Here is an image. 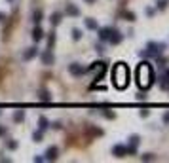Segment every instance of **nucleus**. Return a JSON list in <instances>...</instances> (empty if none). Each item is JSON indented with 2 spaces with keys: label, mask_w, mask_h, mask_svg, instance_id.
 Masks as SVG:
<instances>
[{
  "label": "nucleus",
  "mask_w": 169,
  "mask_h": 163,
  "mask_svg": "<svg viewBox=\"0 0 169 163\" xmlns=\"http://www.w3.org/2000/svg\"><path fill=\"white\" fill-rule=\"evenodd\" d=\"M135 78H137V85L141 89H148L152 84H154V70H152V65L142 61L139 63V67L135 70Z\"/></svg>",
  "instance_id": "f257e3e1"
},
{
  "label": "nucleus",
  "mask_w": 169,
  "mask_h": 163,
  "mask_svg": "<svg viewBox=\"0 0 169 163\" xmlns=\"http://www.w3.org/2000/svg\"><path fill=\"white\" fill-rule=\"evenodd\" d=\"M112 84L118 89H125L129 85V67L125 63H116L112 68Z\"/></svg>",
  "instance_id": "f03ea898"
},
{
  "label": "nucleus",
  "mask_w": 169,
  "mask_h": 163,
  "mask_svg": "<svg viewBox=\"0 0 169 163\" xmlns=\"http://www.w3.org/2000/svg\"><path fill=\"white\" fill-rule=\"evenodd\" d=\"M163 49H165V46H163V44L148 42L146 44V49H141L139 55H141V57H162Z\"/></svg>",
  "instance_id": "7ed1b4c3"
},
{
  "label": "nucleus",
  "mask_w": 169,
  "mask_h": 163,
  "mask_svg": "<svg viewBox=\"0 0 169 163\" xmlns=\"http://www.w3.org/2000/svg\"><path fill=\"white\" fill-rule=\"evenodd\" d=\"M53 61H55V57H53V51L49 48H46V51L42 53V63L46 65V67H52L53 65Z\"/></svg>",
  "instance_id": "20e7f679"
},
{
  "label": "nucleus",
  "mask_w": 169,
  "mask_h": 163,
  "mask_svg": "<svg viewBox=\"0 0 169 163\" xmlns=\"http://www.w3.org/2000/svg\"><path fill=\"white\" fill-rule=\"evenodd\" d=\"M122 40H124V34H122L120 30L112 29V32H110V36H108V42H110L112 46H116V44H120Z\"/></svg>",
  "instance_id": "39448f33"
},
{
  "label": "nucleus",
  "mask_w": 169,
  "mask_h": 163,
  "mask_svg": "<svg viewBox=\"0 0 169 163\" xmlns=\"http://www.w3.org/2000/svg\"><path fill=\"white\" fill-rule=\"evenodd\" d=\"M57 156H59L57 146H49L48 152H46V157H44V159H46V161H55V159H57Z\"/></svg>",
  "instance_id": "423d86ee"
},
{
  "label": "nucleus",
  "mask_w": 169,
  "mask_h": 163,
  "mask_svg": "<svg viewBox=\"0 0 169 163\" xmlns=\"http://www.w3.org/2000/svg\"><path fill=\"white\" fill-rule=\"evenodd\" d=\"M69 72L72 76H82L86 72V68L82 67V65H78V63H72V65H69Z\"/></svg>",
  "instance_id": "0eeeda50"
},
{
  "label": "nucleus",
  "mask_w": 169,
  "mask_h": 163,
  "mask_svg": "<svg viewBox=\"0 0 169 163\" xmlns=\"http://www.w3.org/2000/svg\"><path fill=\"white\" fill-rule=\"evenodd\" d=\"M97 30H99V40H101V42H108L112 27H103V29H97Z\"/></svg>",
  "instance_id": "6e6552de"
},
{
  "label": "nucleus",
  "mask_w": 169,
  "mask_h": 163,
  "mask_svg": "<svg viewBox=\"0 0 169 163\" xmlns=\"http://www.w3.org/2000/svg\"><path fill=\"white\" fill-rule=\"evenodd\" d=\"M112 156H116V157H124L127 156V148L124 144H116L114 148H112Z\"/></svg>",
  "instance_id": "1a4fd4ad"
},
{
  "label": "nucleus",
  "mask_w": 169,
  "mask_h": 163,
  "mask_svg": "<svg viewBox=\"0 0 169 163\" xmlns=\"http://www.w3.org/2000/svg\"><path fill=\"white\" fill-rule=\"evenodd\" d=\"M38 55V48L36 46H32V48H29L27 51L23 53V61H30V59H34Z\"/></svg>",
  "instance_id": "9d476101"
},
{
  "label": "nucleus",
  "mask_w": 169,
  "mask_h": 163,
  "mask_svg": "<svg viewBox=\"0 0 169 163\" xmlns=\"http://www.w3.org/2000/svg\"><path fill=\"white\" fill-rule=\"evenodd\" d=\"M65 13L70 15V17H78V15H80V10H78V6H74V4H66Z\"/></svg>",
  "instance_id": "9b49d317"
},
{
  "label": "nucleus",
  "mask_w": 169,
  "mask_h": 163,
  "mask_svg": "<svg viewBox=\"0 0 169 163\" xmlns=\"http://www.w3.org/2000/svg\"><path fill=\"white\" fill-rule=\"evenodd\" d=\"M30 34H32V40H34V42H40V40L44 38V30L40 29V25H36V27L32 29V32H30Z\"/></svg>",
  "instance_id": "f8f14e48"
},
{
  "label": "nucleus",
  "mask_w": 169,
  "mask_h": 163,
  "mask_svg": "<svg viewBox=\"0 0 169 163\" xmlns=\"http://www.w3.org/2000/svg\"><path fill=\"white\" fill-rule=\"evenodd\" d=\"M48 127H49V121H48V118L40 116V120H38V129H40V131H46Z\"/></svg>",
  "instance_id": "ddd939ff"
},
{
  "label": "nucleus",
  "mask_w": 169,
  "mask_h": 163,
  "mask_svg": "<svg viewBox=\"0 0 169 163\" xmlns=\"http://www.w3.org/2000/svg\"><path fill=\"white\" fill-rule=\"evenodd\" d=\"M86 27H88L89 30H97V29H99V23H97V21H95V19H91V17H88V19H86Z\"/></svg>",
  "instance_id": "4468645a"
},
{
  "label": "nucleus",
  "mask_w": 169,
  "mask_h": 163,
  "mask_svg": "<svg viewBox=\"0 0 169 163\" xmlns=\"http://www.w3.org/2000/svg\"><path fill=\"white\" fill-rule=\"evenodd\" d=\"M12 118H13V121H17V123H21V121L25 120V112H23V110H15Z\"/></svg>",
  "instance_id": "2eb2a0df"
},
{
  "label": "nucleus",
  "mask_w": 169,
  "mask_h": 163,
  "mask_svg": "<svg viewBox=\"0 0 169 163\" xmlns=\"http://www.w3.org/2000/svg\"><path fill=\"white\" fill-rule=\"evenodd\" d=\"M38 95H40V101H46V103H49V101H52V93H49L48 89H42Z\"/></svg>",
  "instance_id": "dca6fc26"
},
{
  "label": "nucleus",
  "mask_w": 169,
  "mask_h": 163,
  "mask_svg": "<svg viewBox=\"0 0 169 163\" xmlns=\"http://www.w3.org/2000/svg\"><path fill=\"white\" fill-rule=\"evenodd\" d=\"M32 21H34V25H40V21H42V10H34L32 12Z\"/></svg>",
  "instance_id": "f3484780"
},
{
  "label": "nucleus",
  "mask_w": 169,
  "mask_h": 163,
  "mask_svg": "<svg viewBox=\"0 0 169 163\" xmlns=\"http://www.w3.org/2000/svg\"><path fill=\"white\" fill-rule=\"evenodd\" d=\"M61 19H63V13L55 12V13L52 15V19H49V21H52V25H59V23H61Z\"/></svg>",
  "instance_id": "a211bd4d"
},
{
  "label": "nucleus",
  "mask_w": 169,
  "mask_h": 163,
  "mask_svg": "<svg viewBox=\"0 0 169 163\" xmlns=\"http://www.w3.org/2000/svg\"><path fill=\"white\" fill-rule=\"evenodd\" d=\"M139 142H141V137L139 135H131L129 137V144L131 146H139Z\"/></svg>",
  "instance_id": "6ab92c4d"
},
{
  "label": "nucleus",
  "mask_w": 169,
  "mask_h": 163,
  "mask_svg": "<svg viewBox=\"0 0 169 163\" xmlns=\"http://www.w3.org/2000/svg\"><path fill=\"white\" fill-rule=\"evenodd\" d=\"M122 15H124L125 21H135V13H133V12H127V10H125V12L122 13Z\"/></svg>",
  "instance_id": "aec40b11"
},
{
  "label": "nucleus",
  "mask_w": 169,
  "mask_h": 163,
  "mask_svg": "<svg viewBox=\"0 0 169 163\" xmlns=\"http://www.w3.org/2000/svg\"><path fill=\"white\" fill-rule=\"evenodd\" d=\"M53 42H55V32H49V34H48V48H49V49L53 48Z\"/></svg>",
  "instance_id": "412c9836"
},
{
  "label": "nucleus",
  "mask_w": 169,
  "mask_h": 163,
  "mask_svg": "<svg viewBox=\"0 0 169 163\" xmlns=\"http://www.w3.org/2000/svg\"><path fill=\"white\" fill-rule=\"evenodd\" d=\"M103 116H105L106 120H114V118H116V112H112V110H105V112H103Z\"/></svg>",
  "instance_id": "4be33fe9"
},
{
  "label": "nucleus",
  "mask_w": 169,
  "mask_h": 163,
  "mask_svg": "<svg viewBox=\"0 0 169 163\" xmlns=\"http://www.w3.org/2000/svg\"><path fill=\"white\" fill-rule=\"evenodd\" d=\"M167 8V0H158L156 2V10H165Z\"/></svg>",
  "instance_id": "5701e85b"
},
{
  "label": "nucleus",
  "mask_w": 169,
  "mask_h": 163,
  "mask_svg": "<svg viewBox=\"0 0 169 163\" xmlns=\"http://www.w3.org/2000/svg\"><path fill=\"white\" fill-rule=\"evenodd\" d=\"M42 133H44V131H34V133H32V139H34V142H40V140H42Z\"/></svg>",
  "instance_id": "b1692460"
},
{
  "label": "nucleus",
  "mask_w": 169,
  "mask_h": 163,
  "mask_svg": "<svg viewBox=\"0 0 169 163\" xmlns=\"http://www.w3.org/2000/svg\"><path fill=\"white\" fill-rule=\"evenodd\" d=\"M141 159H142V161H154V159H156V156H154V154H142V156H141Z\"/></svg>",
  "instance_id": "393cba45"
},
{
  "label": "nucleus",
  "mask_w": 169,
  "mask_h": 163,
  "mask_svg": "<svg viewBox=\"0 0 169 163\" xmlns=\"http://www.w3.org/2000/svg\"><path fill=\"white\" fill-rule=\"evenodd\" d=\"M72 38L74 40H80L82 38V30L80 29H72Z\"/></svg>",
  "instance_id": "a878e982"
},
{
  "label": "nucleus",
  "mask_w": 169,
  "mask_h": 163,
  "mask_svg": "<svg viewBox=\"0 0 169 163\" xmlns=\"http://www.w3.org/2000/svg\"><path fill=\"white\" fill-rule=\"evenodd\" d=\"M17 146H19V144H17V140H10V142H8V150H15Z\"/></svg>",
  "instance_id": "bb28decb"
},
{
  "label": "nucleus",
  "mask_w": 169,
  "mask_h": 163,
  "mask_svg": "<svg viewBox=\"0 0 169 163\" xmlns=\"http://www.w3.org/2000/svg\"><path fill=\"white\" fill-rule=\"evenodd\" d=\"M139 114H141V118H148V114H150V112H148V110H141Z\"/></svg>",
  "instance_id": "cd10ccee"
},
{
  "label": "nucleus",
  "mask_w": 169,
  "mask_h": 163,
  "mask_svg": "<svg viewBox=\"0 0 169 163\" xmlns=\"http://www.w3.org/2000/svg\"><path fill=\"white\" fill-rule=\"evenodd\" d=\"M163 123H169V112H165V114H163Z\"/></svg>",
  "instance_id": "c85d7f7f"
},
{
  "label": "nucleus",
  "mask_w": 169,
  "mask_h": 163,
  "mask_svg": "<svg viewBox=\"0 0 169 163\" xmlns=\"http://www.w3.org/2000/svg\"><path fill=\"white\" fill-rule=\"evenodd\" d=\"M146 15H148V17H152V15H154V10L148 8V10H146Z\"/></svg>",
  "instance_id": "c756f323"
},
{
  "label": "nucleus",
  "mask_w": 169,
  "mask_h": 163,
  "mask_svg": "<svg viewBox=\"0 0 169 163\" xmlns=\"http://www.w3.org/2000/svg\"><path fill=\"white\" fill-rule=\"evenodd\" d=\"M4 135H6V127L0 125V137H4Z\"/></svg>",
  "instance_id": "7c9ffc66"
},
{
  "label": "nucleus",
  "mask_w": 169,
  "mask_h": 163,
  "mask_svg": "<svg viewBox=\"0 0 169 163\" xmlns=\"http://www.w3.org/2000/svg\"><path fill=\"white\" fill-rule=\"evenodd\" d=\"M2 21H6V13L0 12V23H2Z\"/></svg>",
  "instance_id": "2f4dec72"
},
{
  "label": "nucleus",
  "mask_w": 169,
  "mask_h": 163,
  "mask_svg": "<svg viewBox=\"0 0 169 163\" xmlns=\"http://www.w3.org/2000/svg\"><path fill=\"white\" fill-rule=\"evenodd\" d=\"M86 2H88V4H93V2H95V0H86Z\"/></svg>",
  "instance_id": "473e14b6"
},
{
  "label": "nucleus",
  "mask_w": 169,
  "mask_h": 163,
  "mask_svg": "<svg viewBox=\"0 0 169 163\" xmlns=\"http://www.w3.org/2000/svg\"><path fill=\"white\" fill-rule=\"evenodd\" d=\"M0 116H2V110H0Z\"/></svg>",
  "instance_id": "72a5a7b5"
},
{
  "label": "nucleus",
  "mask_w": 169,
  "mask_h": 163,
  "mask_svg": "<svg viewBox=\"0 0 169 163\" xmlns=\"http://www.w3.org/2000/svg\"><path fill=\"white\" fill-rule=\"evenodd\" d=\"M8 2H13V0H8Z\"/></svg>",
  "instance_id": "f704fd0d"
}]
</instances>
